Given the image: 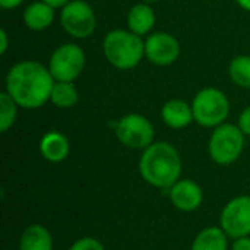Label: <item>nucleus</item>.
Here are the masks:
<instances>
[{
  "label": "nucleus",
  "instance_id": "10",
  "mask_svg": "<svg viewBox=\"0 0 250 250\" xmlns=\"http://www.w3.org/2000/svg\"><path fill=\"white\" fill-rule=\"evenodd\" d=\"M180 42L170 32H152L145 40V57L157 66H170L180 56Z\"/></svg>",
  "mask_w": 250,
  "mask_h": 250
},
{
  "label": "nucleus",
  "instance_id": "30",
  "mask_svg": "<svg viewBox=\"0 0 250 250\" xmlns=\"http://www.w3.org/2000/svg\"><path fill=\"white\" fill-rule=\"evenodd\" d=\"M249 186H250V182H249Z\"/></svg>",
  "mask_w": 250,
  "mask_h": 250
},
{
  "label": "nucleus",
  "instance_id": "8",
  "mask_svg": "<svg viewBox=\"0 0 250 250\" xmlns=\"http://www.w3.org/2000/svg\"><path fill=\"white\" fill-rule=\"evenodd\" d=\"M116 136L122 145L130 149H145L151 144H154L155 129L148 117L129 113L123 116L116 125Z\"/></svg>",
  "mask_w": 250,
  "mask_h": 250
},
{
  "label": "nucleus",
  "instance_id": "9",
  "mask_svg": "<svg viewBox=\"0 0 250 250\" xmlns=\"http://www.w3.org/2000/svg\"><path fill=\"white\" fill-rule=\"evenodd\" d=\"M220 227L234 240L250 236V196H237L227 202L220 215Z\"/></svg>",
  "mask_w": 250,
  "mask_h": 250
},
{
  "label": "nucleus",
  "instance_id": "27",
  "mask_svg": "<svg viewBox=\"0 0 250 250\" xmlns=\"http://www.w3.org/2000/svg\"><path fill=\"white\" fill-rule=\"evenodd\" d=\"M236 1H237V4H239L242 9L250 12V0H236Z\"/></svg>",
  "mask_w": 250,
  "mask_h": 250
},
{
  "label": "nucleus",
  "instance_id": "19",
  "mask_svg": "<svg viewBox=\"0 0 250 250\" xmlns=\"http://www.w3.org/2000/svg\"><path fill=\"white\" fill-rule=\"evenodd\" d=\"M229 75L236 85L250 88V56L242 54L234 57L229 66Z\"/></svg>",
  "mask_w": 250,
  "mask_h": 250
},
{
  "label": "nucleus",
  "instance_id": "6",
  "mask_svg": "<svg viewBox=\"0 0 250 250\" xmlns=\"http://www.w3.org/2000/svg\"><path fill=\"white\" fill-rule=\"evenodd\" d=\"M86 56L75 42L59 45L50 56L48 70L57 82H75L83 72Z\"/></svg>",
  "mask_w": 250,
  "mask_h": 250
},
{
  "label": "nucleus",
  "instance_id": "1",
  "mask_svg": "<svg viewBox=\"0 0 250 250\" xmlns=\"http://www.w3.org/2000/svg\"><path fill=\"white\" fill-rule=\"evenodd\" d=\"M48 66L35 60H23L13 64L6 73L4 91L25 110H35L50 101L54 85Z\"/></svg>",
  "mask_w": 250,
  "mask_h": 250
},
{
  "label": "nucleus",
  "instance_id": "17",
  "mask_svg": "<svg viewBox=\"0 0 250 250\" xmlns=\"http://www.w3.org/2000/svg\"><path fill=\"white\" fill-rule=\"evenodd\" d=\"M229 236L221 227H207L196 234L190 250H227Z\"/></svg>",
  "mask_w": 250,
  "mask_h": 250
},
{
  "label": "nucleus",
  "instance_id": "7",
  "mask_svg": "<svg viewBox=\"0 0 250 250\" xmlns=\"http://www.w3.org/2000/svg\"><path fill=\"white\" fill-rule=\"evenodd\" d=\"M60 23L73 38L85 40L97 28V16L89 3L85 0H70L60 10Z\"/></svg>",
  "mask_w": 250,
  "mask_h": 250
},
{
  "label": "nucleus",
  "instance_id": "16",
  "mask_svg": "<svg viewBox=\"0 0 250 250\" xmlns=\"http://www.w3.org/2000/svg\"><path fill=\"white\" fill-rule=\"evenodd\" d=\"M19 250H53V237L41 224L28 226L19 239Z\"/></svg>",
  "mask_w": 250,
  "mask_h": 250
},
{
  "label": "nucleus",
  "instance_id": "11",
  "mask_svg": "<svg viewBox=\"0 0 250 250\" xmlns=\"http://www.w3.org/2000/svg\"><path fill=\"white\" fill-rule=\"evenodd\" d=\"M168 198L179 211L192 212L202 205L204 192L196 182L190 179H180L168 189Z\"/></svg>",
  "mask_w": 250,
  "mask_h": 250
},
{
  "label": "nucleus",
  "instance_id": "15",
  "mask_svg": "<svg viewBox=\"0 0 250 250\" xmlns=\"http://www.w3.org/2000/svg\"><path fill=\"white\" fill-rule=\"evenodd\" d=\"M155 12L149 3H136L127 13V29L139 37L149 35L155 25Z\"/></svg>",
  "mask_w": 250,
  "mask_h": 250
},
{
  "label": "nucleus",
  "instance_id": "23",
  "mask_svg": "<svg viewBox=\"0 0 250 250\" xmlns=\"http://www.w3.org/2000/svg\"><path fill=\"white\" fill-rule=\"evenodd\" d=\"M231 250H250V236L236 239L231 246Z\"/></svg>",
  "mask_w": 250,
  "mask_h": 250
},
{
  "label": "nucleus",
  "instance_id": "21",
  "mask_svg": "<svg viewBox=\"0 0 250 250\" xmlns=\"http://www.w3.org/2000/svg\"><path fill=\"white\" fill-rule=\"evenodd\" d=\"M69 250H105L103 243L94 237H82L76 240Z\"/></svg>",
  "mask_w": 250,
  "mask_h": 250
},
{
  "label": "nucleus",
  "instance_id": "25",
  "mask_svg": "<svg viewBox=\"0 0 250 250\" xmlns=\"http://www.w3.org/2000/svg\"><path fill=\"white\" fill-rule=\"evenodd\" d=\"M22 3H23V0H0V6L3 9H16Z\"/></svg>",
  "mask_w": 250,
  "mask_h": 250
},
{
  "label": "nucleus",
  "instance_id": "14",
  "mask_svg": "<svg viewBox=\"0 0 250 250\" xmlns=\"http://www.w3.org/2000/svg\"><path fill=\"white\" fill-rule=\"evenodd\" d=\"M54 10L56 7L50 6L48 3L42 0L32 1L23 10V15H22L23 23L31 31H44L48 26H51V23L54 22V18H56Z\"/></svg>",
  "mask_w": 250,
  "mask_h": 250
},
{
  "label": "nucleus",
  "instance_id": "4",
  "mask_svg": "<svg viewBox=\"0 0 250 250\" xmlns=\"http://www.w3.org/2000/svg\"><path fill=\"white\" fill-rule=\"evenodd\" d=\"M192 111L199 126L215 129L226 123L230 113V101L221 89L204 88L193 97Z\"/></svg>",
  "mask_w": 250,
  "mask_h": 250
},
{
  "label": "nucleus",
  "instance_id": "26",
  "mask_svg": "<svg viewBox=\"0 0 250 250\" xmlns=\"http://www.w3.org/2000/svg\"><path fill=\"white\" fill-rule=\"evenodd\" d=\"M42 1L48 3L50 6H53V7H56V9H57V7H60V9H62V7H63L64 4H67L70 0H42Z\"/></svg>",
  "mask_w": 250,
  "mask_h": 250
},
{
  "label": "nucleus",
  "instance_id": "22",
  "mask_svg": "<svg viewBox=\"0 0 250 250\" xmlns=\"http://www.w3.org/2000/svg\"><path fill=\"white\" fill-rule=\"evenodd\" d=\"M237 126L240 127V130H242L245 135L250 136V105L249 107H246V108L240 113Z\"/></svg>",
  "mask_w": 250,
  "mask_h": 250
},
{
  "label": "nucleus",
  "instance_id": "13",
  "mask_svg": "<svg viewBox=\"0 0 250 250\" xmlns=\"http://www.w3.org/2000/svg\"><path fill=\"white\" fill-rule=\"evenodd\" d=\"M161 119L171 129H185L195 122L192 104L183 100H170L161 108Z\"/></svg>",
  "mask_w": 250,
  "mask_h": 250
},
{
  "label": "nucleus",
  "instance_id": "12",
  "mask_svg": "<svg viewBox=\"0 0 250 250\" xmlns=\"http://www.w3.org/2000/svg\"><path fill=\"white\" fill-rule=\"evenodd\" d=\"M70 152V142L69 139L57 132L51 130L47 132L40 141V154L44 160L50 163H62L69 157Z\"/></svg>",
  "mask_w": 250,
  "mask_h": 250
},
{
  "label": "nucleus",
  "instance_id": "24",
  "mask_svg": "<svg viewBox=\"0 0 250 250\" xmlns=\"http://www.w3.org/2000/svg\"><path fill=\"white\" fill-rule=\"evenodd\" d=\"M9 48V35L6 29H0V54L4 56Z\"/></svg>",
  "mask_w": 250,
  "mask_h": 250
},
{
  "label": "nucleus",
  "instance_id": "29",
  "mask_svg": "<svg viewBox=\"0 0 250 250\" xmlns=\"http://www.w3.org/2000/svg\"><path fill=\"white\" fill-rule=\"evenodd\" d=\"M4 250H9V249H4Z\"/></svg>",
  "mask_w": 250,
  "mask_h": 250
},
{
  "label": "nucleus",
  "instance_id": "28",
  "mask_svg": "<svg viewBox=\"0 0 250 250\" xmlns=\"http://www.w3.org/2000/svg\"><path fill=\"white\" fill-rule=\"evenodd\" d=\"M142 1H145V3H154V1H160V0H142Z\"/></svg>",
  "mask_w": 250,
  "mask_h": 250
},
{
  "label": "nucleus",
  "instance_id": "20",
  "mask_svg": "<svg viewBox=\"0 0 250 250\" xmlns=\"http://www.w3.org/2000/svg\"><path fill=\"white\" fill-rule=\"evenodd\" d=\"M19 105L13 101V98L3 91L0 94V132L6 133L16 122Z\"/></svg>",
  "mask_w": 250,
  "mask_h": 250
},
{
  "label": "nucleus",
  "instance_id": "18",
  "mask_svg": "<svg viewBox=\"0 0 250 250\" xmlns=\"http://www.w3.org/2000/svg\"><path fill=\"white\" fill-rule=\"evenodd\" d=\"M79 100V92L73 82H54L50 103L57 108H70Z\"/></svg>",
  "mask_w": 250,
  "mask_h": 250
},
{
  "label": "nucleus",
  "instance_id": "3",
  "mask_svg": "<svg viewBox=\"0 0 250 250\" xmlns=\"http://www.w3.org/2000/svg\"><path fill=\"white\" fill-rule=\"evenodd\" d=\"M103 53L113 67L130 70L145 57V41L129 29H113L103 40Z\"/></svg>",
  "mask_w": 250,
  "mask_h": 250
},
{
  "label": "nucleus",
  "instance_id": "2",
  "mask_svg": "<svg viewBox=\"0 0 250 250\" xmlns=\"http://www.w3.org/2000/svg\"><path fill=\"white\" fill-rule=\"evenodd\" d=\"M139 173L148 185L157 189H170L182 176L179 151L168 142L151 144L141 155Z\"/></svg>",
  "mask_w": 250,
  "mask_h": 250
},
{
  "label": "nucleus",
  "instance_id": "5",
  "mask_svg": "<svg viewBox=\"0 0 250 250\" xmlns=\"http://www.w3.org/2000/svg\"><path fill=\"white\" fill-rule=\"evenodd\" d=\"M245 136L236 125L223 123L217 126L208 144V152L212 161L220 166H230L237 161L245 148Z\"/></svg>",
  "mask_w": 250,
  "mask_h": 250
}]
</instances>
